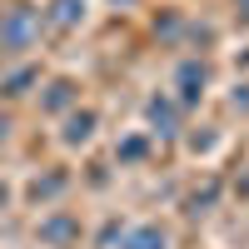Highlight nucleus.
Returning <instances> with one entry per match:
<instances>
[{"label":"nucleus","instance_id":"f257e3e1","mask_svg":"<svg viewBox=\"0 0 249 249\" xmlns=\"http://www.w3.org/2000/svg\"><path fill=\"white\" fill-rule=\"evenodd\" d=\"M130 249H164V234H160V230H140V234L130 239Z\"/></svg>","mask_w":249,"mask_h":249}]
</instances>
